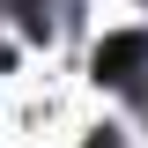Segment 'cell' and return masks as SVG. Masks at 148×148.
I'll use <instances>...</instances> for the list:
<instances>
[{
  "label": "cell",
  "instance_id": "1",
  "mask_svg": "<svg viewBox=\"0 0 148 148\" xmlns=\"http://www.w3.org/2000/svg\"><path fill=\"white\" fill-rule=\"evenodd\" d=\"M148 74V30H119L96 45V82H111V89H133Z\"/></svg>",
  "mask_w": 148,
  "mask_h": 148
},
{
  "label": "cell",
  "instance_id": "2",
  "mask_svg": "<svg viewBox=\"0 0 148 148\" xmlns=\"http://www.w3.org/2000/svg\"><path fill=\"white\" fill-rule=\"evenodd\" d=\"M89 148H126V141H119V133L104 126V133H89Z\"/></svg>",
  "mask_w": 148,
  "mask_h": 148
}]
</instances>
